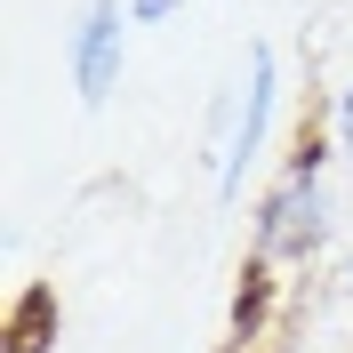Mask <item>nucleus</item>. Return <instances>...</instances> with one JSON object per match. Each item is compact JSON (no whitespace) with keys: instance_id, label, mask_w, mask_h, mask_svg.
I'll use <instances>...</instances> for the list:
<instances>
[{"instance_id":"nucleus-1","label":"nucleus","mask_w":353,"mask_h":353,"mask_svg":"<svg viewBox=\"0 0 353 353\" xmlns=\"http://www.w3.org/2000/svg\"><path fill=\"white\" fill-rule=\"evenodd\" d=\"M330 161H337V137H321L305 121L289 161L273 169V185L249 209V257L257 265H313L321 257V241H330Z\"/></svg>"},{"instance_id":"nucleus-2","label":"nucleus","mask_w":353,"mask_h":353,"mask_svg":"<svg viewBox=\"0 0 353 353\" xmlns=\"http://www.w3.org/2000/svg\"><path fill=\"white\" fill-rule=\"evenodd\" d=\"M273 112H281V48L273 41H249L233 81L217 88V105H209V185L217 201H241L249 169L265 161L273 145Z\"/></svg>"},{"instance_id":"nucleus-3","label":"nucleus","mask_w":353,"mask_h":353,"mask_svg":"<svg viewBox=\"0 0 353 353\" xmlns=\"http://www.w3.org/2000/svg\"><path fill=\"white\" fill-rule=\"evenodd\" d=\"M129 0H81V17L65 32V72H72V97L81 112H105L121 72H129Z\"/></svg>"},{"instance_id":"nucleus-4","label":"nucleus","mask_w":353,"mask_h":353,"mask_svg":"<svg viewBox=\"0 0 353 353\" xmlns=\"http://www.w3.org/2000/svg\"><path fill=\"white\" fill-rule=\"evenodd\" d=\"M41 330H57V297H48V289H24L17 321H8V353H48Z\"/></svg>"},{"instance_id":"nucleus-5","label":"nucleus","mask_w":353,"mask_h":353,"mask_svg":"<svg viewBox=\"0 0 353 353\" xmlns=\"http://www.w3.org/2000/svg\"><path fill=\"white\" fill-rule=\"evenodd\" d=\"M330 137H337V161L353 169V81L337 88V105H330Z\"/></svg>"},{"instance_id":"nucleus-6","label":"nucleus","mask_w":353,"mask_h":353,"mask_svg":"<svg viewBox=\"0 0 353 353\" xmlns=\"http://www.w3.org/2000/svg\"><path fill=\"white\" fill-rule=\"evenodd\" d=\"M176 8H185V0H129V17H137V24H169Z\"/></svg>"}]
</instances>
